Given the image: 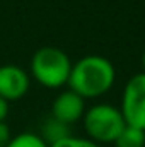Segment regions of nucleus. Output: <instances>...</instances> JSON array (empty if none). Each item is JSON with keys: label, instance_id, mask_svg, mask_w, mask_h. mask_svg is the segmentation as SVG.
I'll return each mask as SVG.
<instances>
[{"label": "nucleus", "instance_id": "1", "mask_svg": "<svg viewBox=\"0 0 145 147\" xmlns=\"http://www.w3.org/2000/svg\"><path fill=\"white\" fill-rule=\"evenodd\" d=\"M116 80V69L106 57L85 55L72 65L68 89L84 99H96L111 91Z\"/></svg>", "mask_w": 145, "mask_h": 147}, {"label": "nucleus", "instance_id": "2", "mask_svg": "<svg viewBox=\"0 0 145 147\" xmlns=\"http://www.w3.org/2000/svg\"><path fill=\"white\" fill-rule=\"evenodd\" d=\"M73 62L56 46H43L31 58V75L46 89H60L67 86Z\"/></svg>", "mask_w": 145, "mask_h": 147}, {"label": "nucleus", "instance_id": "3", "mask_svg": "<svg viewBox=\"0 0 145 147\" xmlns=\"http://www.w3.org/2000/svg\"><path fill=\"white\" fill-rule=\"evenodd\" d=\"M82 120H84V130L87 134V139H91L99 146L114 144L121 130L126 127L121 110L108 103H97L87 108Z\"/></svg>", "mask_w": 145, "mask_h": 147}, {"label": "nucleus", "instance_id": "4", "mask_svg": "<svg viewBox=\"0 0 145 147\" xmlns=\"http://www.w3.org/2000/svg\"><path fill=\"white\" fill-rule=\"evenodd\" d=\"M119 110L126 125L145 132V72L135 74L125 84Z\"/></svg>", "mask_w": 145, "mask_h": 147}, {"label": "nucleus", "instance_id": "5", "mask_svg": "<svg viewBox=\"0 0 145 147\" xmlns=\"http://www.w3.org/2000/svg\"><path fill=\"white\" fill-rule=\"evenodd\" d=\"M29 74L14 63L0 65V98L7 103L22 99L29 91Z\"/></svg>", "mask_w": 145, "mask_h": 147}, {"label": "nucleus", "instance_id": "6", "mask_svg": "<svg viewBox=\"0 0 145 147\" xmlns=\"http://www.w3.org/2000/svg\"><path fill=\"white\" fill-rule=\"evenodd\" d=\"M85 99L80 98L77 92H73L72 89L62 91L51 103V115L53 118H56L58 121L65 123V125H73L79 120H82L84 113H85Z\"/></svg>", "mask_w": 145, "mask_h": 147}, {"label": "nucleus", "instance_id": "7", "mask_svg": "<svg viewBox=\"0 0 145 147\" xmlns=\"http://www.w3.org/2000/svg\"><path fill=\"white\" fill-rule=\"evenodd\" d=\"M39 135L43 137V140H44L48 146H51V144H55V142H58V140H62V139L72 135V134H70V127H68V125H65V123L58 121L56 118L50 116V118L43 123Z\"/></svg>", "mask_w": 145, "mask_h": 147}, {"label": "nucleus", "instance_id": "8", "mask_svg": "<svg viewBox=\"0 0 145 147\" xmlns=\"http://www.w3.org/2000/svg\"><path fill=\"white\" fill-rule=\"evenodd\" d=\"M114 147H145V132L126 125L114 140Z\"/></svg>", "mask_w": 145, "mask_h": 147}, {"label": "nucleus", "instance_id": "9", "mask_svg": "<svg viewBox=\"0 0 145 147\" xmlns=\"http://www.w3.org/2000/svg\"><path fill=\"white\" fill-rule=\"evenodd\" d=\"M5 147H50L39 134L34 132H22L10 139V142Z\"/></svg>", "mask_w": 145, "mask_h": 147}, {"label": "nucleus", "instance_id": "10", "mask_svg": "<svg viewBox=\"0 0 145 147\" xmlns=\"http://www.w3.org/2000/svg\"><path fill=\"white\" fill-rule=\"evenodd\" d=\"M50 147H103L96 142H92L87 137H75V135H68L55 144H51Z\"/></svg>", "mask_w": 145, "mask_h": 147}, {"label": "nucleus", "instance_id": "11", "mask_svg": "<svg viewBox=\"0 0 145 147\" xmlns=\"http://www.w3.org/2000/svg\"><path fill=\"white\" fill-rule=\"evenodd\" d=\"M12 139V134H10V128L5 121H0V147H5Z\"/></svg>", "mask_w": 145, "mask_h": 147}, {"label": "nucleus", "instance_id": "12", "mask_svg": "<svg viewBox=\"0 0 145 147\" xmlns=\"http://www.w3.org/2000/svg\"><path fill=\"white\" fill-rule=\"evenodd\" d=\"M7 115H9V103L0 98V121H5Z\"/></svg>", "mask_w": 145, "mask_h": 147}, {"label": "nucleus", "instance_id": "13", "mask_svg": "<svg viewBox=\"0 0 145 147\" xmlns=\"http://www.w3.org/2000/svg\"><path fill=\"white\" fill-rule=\"evenodd\" d=\"M142 65H144V72H145V51H144V55H142Z\"/></svg>", "mask_w": 145, "mask_h": 147}]
</instances>
